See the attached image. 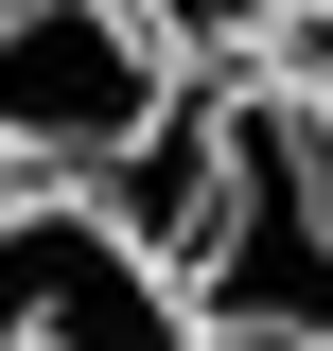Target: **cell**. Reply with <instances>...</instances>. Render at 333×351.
<instances>
[{
  "label": "cell",
  "instance_id": "obj_1",
  "mask_svg": "<svg viewBox=\"0 0 333 351\" xmlns=\"http://www.w3.org/2000/svg\"><path fill=\"white\" fill-rule=\"evenodd\" d=\"M158 263H175L193 351H333V106H298V88L210 106L193 211Z\"/></svg>",
  "mask_w": 333,
  "mask_h": 351
},
{
  "label": "cell",
  "instance_id": "obj_2",
  "mask_svg": "<svg viewBox=\"0 0 333 351\" xmlns=\"http://www.w3.org/2000/svg\"><path fill=\"white\" fill-rule=\"evenodd\" d=\"M175 88L193 71L140 36V0H0V158L53 193H106L175 123Z\"/></svg>",
  "mask_w": 333,
  "mask_h": 351
},
{
  "label": "cell",
  "instance_id": "obj_3",
  "mask_svg": "<svg viewBox=\"0 0 333 351\" xmlns=\"http://www.w3.org/2000/svg\"><path fill=\"white\" fill-rule=\"evenodd\" d=\"M0 351H193V316H175V263L106 193L18 176L0 193Z\"/></svg>",
  "mask_w": 333,
  "mask_h": 351
},
{
  "label": "cell",
  "instance_id": "obj_4",
  "mask_svg": "<svg viewBox=\"0 0 333 351\" xmlns=\"http://www.w3.org/2000/svg\"><path fill=\"white\" fill-rule=\"evenodd\" d=\"M316 0H140V36L158 53H281Z\"/></svg>",
  "mask_w": 333,
  "mask_h": 351
},
{
  "label": "cell",
  "instance_id": "obj_5",
  "mask_svg": "<svg viewBox=\"0 0 333 351\" xmlns=\"http://www.w3.org/2000/svg\"><path fill=\"white\" fill-rule=\"evenodd\" d=\"M0 193H18V158H0Z\"/></svg>",
  "mask_w": 333,
  "mask_h": 351
}]
</instances>
